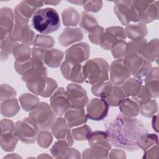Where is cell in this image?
Instances as JSON below:
<instances>
[{"label":"cell","instance_id":"obj_1","mask_svg":"<svg viewBox=\"0 0 159 159\" xmlns=\"http://www.w3.org/2000/svg\"><path fill=\"white\" fill-rule=\"evenodd\" d=\"M114 147L134 151L140 148L147 131L141 120L127 116H119L105 132Z\"/></svg>","mask_w":159,"mask_h":159},{"label":"cell","instance_id":"obj_2","mask_svg":"<svg viewBox=\"0 0 159 159\" xmlns=\"http://www.w3.org/2000/svg\"><path fill=\"white\" fill-rule=\"evenodd\" d=\"M61 22L58 13L51 7L39 9L33 14L31 25L34 30L42 34H49L57 31Z\"/></svg>","mask_w":159,"mask_h":159},{"label":"cell","instance_id":"obj_3","mask_svg":"<svg viewBox=\"0 0 159 159\" xmlns=\"http://www.w3.org/2000/svg\"><path fill=\"white\" fill-rule=\"evenodd\" d=\"M109 69L108 63L102 58L91 59L83 66L85 80L93 86L109 80Z\"/></svg>","mask_w":159,"mask_h":159},{"label":"cell","instance_id":"obj_4","mask_svg":"<svg viewBox=\"0 0 159 159\" xmlns=\"http://www.w3.org/2000/svg\"><path fill=\"white\" fill-rule=\"evenodd\" d=\"M55 112L45 102H41L32 109L29 117L35 122L40 130H49L55 122Z\"/></svg>","mask_w":159,"mask_h":159},{"label":"cell","instance_id":"obj_5","mask_svg":"<svg viewBox=\"0 0 159 159\" xmlns=\"http://www.w3.org/2000/svg\"><path fill=\"white\" fill-rule=\"evenodd\" d=\"M39 127L35 122L29 117L16 124L15 131L17 137L22 142L31 143L35 142Z\"/></svg>","mask_w":159,"mask_h":159},{"label":"cell","instance_id":"obj_6","mask_svg":"<svg viewBox=\"0 0 159 159\" xmlns=\"http://www.w3.org/2000/svg\"><path fill=\"white\" fill-rule=\"evenodd\" d=\"M41 1H22L15 9V20L17 25H25L31 15L34 14L36 9L42 6Z\"/></svg>","mask_w":159,"mask_h":159},{"label":"cell","instance_id":"obj_7","mask_svg":"<svg viewBox=\"0 0 159 159\" xmlns=\"http://www.w3.org/2000/svg\"><path fill=\"white\" fill-rule=\"evenodd\" d=\"M125 38L124 29L120 27H111L106 29L102 34L100 45L106 50L111 49Z\"/></svg>","mask_w":159,"mask_h":159},{"label":"cell","instance_id":"obj_8","mask_svg":"<svg viewBox=\"0 0 159 159\" xmlns=\"http://www.w3.org/2000/svg\"><path fill=\"white\" fill-rule=\"evenodd\" d=\"M87 104V116L91 120H101L107 116L109 104L104 99H92Z\"/></svg>","mask_w":159,"mask_h":159},{"label":"cell","instance_id":"obj_9","mask_svg":"<svg viewBox=\"0 0 159 159\" xmlns=\"http://www.w3.org/2000/svg\"><path fill=\"white\" fill-rule=\"evenodd\" d=\"M111 81L115 85L121 86L130 75V73L124 63L122 58L113 61L110 67Z\"/></svg>","mask_w":159,"mask_h":159},{"label":"cell","instance_id":"obj_10","mask_svg":"<svg viewBox=\"0 0 159 159\" xmlns=\"http://www.w3.org/2000/svg\"><path fill=\"white\" fill-rule=\"evenodd\" d=\"M50 104L56 114L61 116L71 107L66 91L63 88H58L50 98Z\"/></svg>","mask_w":159,"mask_h":159},{"label":"cell","instance_id":"obj_11","mask_svg":"<svg viewBox=\"0 0 159 159\" xmlns=\"http://www.w3.org/2000/svg\"><path fill=\"white\" fill-rule=\"evenodd\" d=\"M70 106L72 108H83L88 102V97L86 91L76 84H70L66 90Z\"/></svg>","mask_w":159,"mask_h":159},{"label":"cell","instance_id":"obj_12","mask_svg":"<svg viewBox=\"0 0 159 159\" xmlns=\"http://www.w3.org/2000/svg\"><path fill=\"white\" fill-rule=\"evenodd\" d=\"M83 66L80 63H76L65 60L61 65V71L63 76L66 80L73 82L82 83L85 80Z\"/></svg>","mask_w":159,"mask_h":159},{"label":"cell","instance_id":"obj_13","mask_svg":"<svg viewBox=\"0 0 159 159\" xmlns=\"http://www.w3.org/2000/svg\"><path fill=\"white\" fill-rule=\"evenodd\" d=\"M89 47L86 43H80L73 45L68 48L65 52V60L80 63L88 58Z\"/></svg>","mask_w":159,"mask_h":159},{"label":"cell","instance_id":"obj_14","mask_svg":"<svg viewBox=\"0 0 159 159\" xmlns=\"http://www.w3.org/2000/svg\"><path fill=\"white\" fill-rule=\"evenodd\" d=\"M65 119L69 127L81 125L85 123L87 120L83 108L70 107L65 113Z\"/></svg>","mask_w":159,"mask_h":159},{"label":"cell","instance_id":"obj_15","mask_svg":"<svg viewBox=\"0 0 159 159\" xmlns=\"http://www.w3.org/2000/svg\"><path fill=\"white\" fill-rule=\"evenodd\" d=\"M68 128L69 127L68 126L65 119L60 118L58 119V120L53 125L52 132L53 135L58 140H65V138L66 139H70L71 140L72 138Z\"/></svg>","mask_w":159,"mask_h":159},{"label":"cell","instance_id":"obj_16","mask_svg":"<svg viewBox=\"0 0 159 159\" xmlns=\"http://www.w3.org/2000/svg\"><path fill=\"white\" fill-rule=\"evenodd\" d=\"M63 56V52L60 50H58L57 49H52L50 50H46L43 59L44 60V62L48 66L50 67H57L58 65L54 59L61 62Z\"/></svg>","mask_w":159,"mask_h":159},{"label":"cell","instance_id":"obj_17","mask_svg":"<svg viewBox=\"0 0 159 159\" xmlns=\"http://www.w3.org/2000/svg\"><path fill=\"white\" fill-rule=\"evenodd\" d=\"M89 24H92L94 26H97V22L93 17L89 15L85 12H82V19L80 23L81 27L84 29L86 31L91 32V28Z\"/></svg>","mask_w":159,"mask_h":159}]
</instances>
